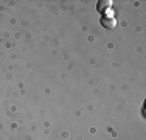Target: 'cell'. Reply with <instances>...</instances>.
Returning <instances> with one entry per match:
<instances>
[{
	"label": "cell",
	"mask_w": 146,
	"mask_h": 140,
	"mask_svg": "<svg viewBox=\"0 0 146 140\" xmlns=\"http://www.w3.org/2000/svg\"><path fill=\"white\" fill-rule=\"evenodd\" d=\"M100 22H101L103 28H106V30H112V28L117 27V19L113 17V14H104V16H101Z\"/></svg>",
	"instance_id": "obj_1"
},
{
	"label": "cell",
	"mask_w": 146,
	"mask_h": 140,
	"mask_svg": "<svg viewBox=\"0 0 146 140\" xmlns=\"http://www.w3.org/2000/svg\"><path fill=\"white\" fill-rule=\"evenodd\" d=\"M110 6H112V2H110V0H100L98 5H96V9H98V11H106Z\"/></svg>",
	"instance_id": "obj_2"
}]
</instances>
